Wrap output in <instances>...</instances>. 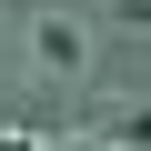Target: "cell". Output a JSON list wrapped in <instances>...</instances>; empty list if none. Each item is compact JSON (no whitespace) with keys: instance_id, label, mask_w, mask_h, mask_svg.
<instances>
[{"instance_id":"cell-1","label":"cell","mask_w":151,"mask_h":151,"mask_svg":"<svg viewBox=\"0 0 151 151\" xmlns=\"http://www.w3.org/2000/svg\"><path fill=\"white\" fill-rule=\"evenodd\" d=\"M30 50H40L50 70H81V30H70V20H40V30H30Z\"/></svg>"}]
</instances>
